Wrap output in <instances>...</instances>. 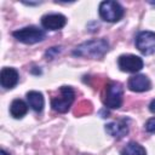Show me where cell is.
I'll use <instances>...</instances> for the list:
<instances>
[{
    "instance_id": "cell-18",
    "label": "cell",
    "mask_w": 155,
    "mask_h": 155,
    "mask_svg": "<svg viewBox=\"0 0 155 155\" xmlns=\"http://www.w3.org/2000/svg\"><path fill=\"white\" fill-rule=\"evenodd\" d=\"M0 155H10L7 151H5L4 149H1V151H0Z\"/></svg>"
},
{
    "instance_id": "cell-4",
    "label": "cell",
    "mask_w": 155,
    "mask_h": 155,
    "mask_svg": "<svg viewBox=\"0 0 155 155\" xmlns=\"http://www.w3.org/2000/svg\"><path fill=\"white\" fill-rule=\"evenodd\" d=\"M75 99V92L70 86L59 87V96L51 99V107L57 113H67Z\"/></svg>"
},
{
    "instance_id": "cell-14",
    "label": "cell",
    "mask_w": 155,
    "mask_h": 155,
    "mask_svg": "<svg viewBox=\"0 0 155 155\" xmlns=\"http://www.w3.org/2000/svg\"><path fill=\"white\" fill-rule=\"evenodd\" d=\"M121 155H147V151L139 143L130 142L121 149Z\"/></svg>"
},
{
    "instance_id": "cell-11",
    "label": "cell",
    "mask_w": 155,
    "mask_h": 155,
    "mask_svg": "<svg viewBox=\"0 0 155 155\" xmlns=\"http://www.w3.org/2000/svg\"><path fill=\"white\" fill-rule=\"evenodd\" d=\"M18 71L15 68L5 67L1 69L0 73V84L4 88H13L18 84Z\"/></svg>"
},
{
    "instance_id": "cell-13",
    "label": "cell",
    "mask_w": 155,
    "mask_h": 155,
    "mask_svg": "<svg viewBox=\"0 0 155 155\" xmlns=\"http://www.w3.org/2000/svg\"><path fill=\"white\" fill-rule=\"evenodd\" d=\"M28 111V104L23 99H13L10 105V113L15 119H22Z\"/></svg>"
},
{
    "instance_id": "cell-19",
    "label": "cell",
    "mask_w": 155,
    "mask_h": 155,
    "mask_svg": "<svg viewBox=\"0 0 155 155\" xmlns=\"http://www.w3.org/2000/svg\"><path fill=\"white\" fill-rule=\"evenodd\" d=\"M150 4H151V5H155V1H150Z\"/></svg>"
},
{
    "instance_id": "cell-15",
    "label": "cell",
    "mask_w": 155,
    "mask_h": 155,
    "mask_svg": "<svg viewBox=\"0 0 155 155\" xmlns=\"http://www.w3.org/2000/svg\"><path fill=\"white\" fill-rule=\"evenodd\" d=\"M59 52H61V47H51V48L46 52L45 57H46L47 59H53Z\"/></svg>"
},
{
    "instance_id": "cell-1",
    "label": "cell",
    "mask_w": 155,
    "mask_h": 155,
    "mask_svg": "<svg viewBox=\"0 0 155 155\" xmlns=\"http://www.w3.org/2000/svg\"><path fill=\"white\" fill-rule=\"evenodd\" d=\"M108 50L109 42L105 39H93L78 45L73 51V56L97 59L103 57L108 52Z\"/></svg>"
},
{
    "instance_id": "cell-17",
    "label": "cell",
    "mask_w": 155,
    "mask_h": 155,
    "mask_svg": "<svg viewBox=\"0 0 155 155\" xmlns=\"http://www.w3.org/2000/svg\"><path fill=\"white\" fill-rule=\"evenodd\" d=\"M149 110L155 114V99H153V101L150 102V104H149Z\"/></svg>"
},
{
    "instance_id": "cell-6",
    "label": "cell",
    "mask_w": 155,
    "mask_h": 155,
    "mask_svg": "<svg viewBox=\"0 0 155 155\" xmlns=\"http://www.w3.org/2000/svg\"><path fill=\"white\" fill-rule=\"evenodd\" d=\"M136 47L145 56L155 52V33L143 30L136 36Z\"/></svg>"
},
{
    "instance_id": "cell-2",
    "label": "cell",
    "mask_w": 155,
    "mask_h": 155,
    "mask_svg": "<svg viewBox=\"0 0 155 155\" xmlns=\"http://www.w3.org/2000/svg\"><path fill=\"white\" fill-rule=\"evenodd\" d=\"M12 36L17 39L19 42L33 45V44L42 41L46 38V33L44 29H40L35 25H29V27H24L22 29L15 30L12 33Z\"/></svg>"
},
{
    "instance_id": "cell-16",
    "label": "cell",
    "mask_w": 155,
    "mask_h": 155,
    "mask_svg": "<svg viewBox=\"0 0 155 155\" xmlns=\"http://www.w3.org/2000/svg\"><path fill=\"white\" fill-rule=\"evenodd\" d=\"M145 131L149 132V133H154L155 132V117H151L149 119L147 122H145Z\"/></svg>"
},
{
    "instance_id": "cell-9",
    "label": "cell",
    "mask_w": 155,
    "mask_h": 155,
    "mask_svg": "<svg viewBox=\"0 0 155 155\" xmlns=\"http://www.w3.org/2000/svg\"><path fill=\"white\" fill-rule=\"evenodd\" d=\"M127 87L132 92H145L151 88V81L143 74H136L128 79Z\"/></svg>"
},
{
    "instance_id": "cell-10",
    "label": "cell",
    "mask_w": 155,
    "mask_h": 155,
    "mask_svg": "<svg viewBox=\"0 0 155 155\" xmlns=\"http://www.w3.org/2000/svg\"><path fill=\"white\" fill-rule=\"evenodd\" d=\"M127 122H128V120H126V119H121L115 122H109L105 125V132L108 134H110L111 137L120 139L128 133V124Z\"/></svg>"
},
{
    "instance_id": "cell-12",
    "label": "cell",
    "mask_w": 155,
    "mask_h": 155,
    "mask_svg": "<svg viewBox=\"0 0 155 155\" xmlns=\"http://www.w3.org/2000/svg\"><path fill=\"white\" fill-rule=\"evenodd\" d=\"M27 101L29 107L35 111V113H40L44 109L45 105V99L41 92L39 91H29L27 92Z\"/></svg>"
},
{
    "instance_id": "cell-3",
    "label": "cell",
    "mask_w": 155,
    "mask_h": 155,
    "mask_svg": "<svg viewBox=\"0 0 155 155\" xmlns=\"http://www.w3.org/2000/svg\"><path fill=\"white\" fill-rule=\"evenodd\" d=\"M98 12H99V16L103 21L115 23V22H119L124 17L125 10L119 2L107 0V1H102L99 4Z\"/></svg>"
},
{
    "instance_id": "cell-8",
    "label": "cell",
    "mask_w": 155,
    "mask_h": 155,
    "mask_svg": "<svg viewBox=\"0 0 155 155\" xmlns=\"http://www.w3.org/2000/svg\"><path fill=\"white\" fill-rule=\"evenodd\" d=\"M67 24V17L62 13H48L41 17V25L47 30H59Z\"/></svg>"
},
{
    "instance_id": "cell-7",
    "label": "cell",
    "mask_w": 155,
    "mask_h": 155,
    "mask_svg": "<svg viewBox=\"0 0 155 155\" xmlns=\"http://www.w3.org/2000/svg\"><path fill=\"white\" fill-rule=\"evenodd\" d=\"M117 65L120 70L125 73H137L143 68L144 63L143 59L136 54H121L117 58Z\"/></svg>"
},
{
    "instance_id": "cell-5",
    "label": "cell",
    "mask_w": 155,
    "mask_h": 155,
    "mask_svg": "<svg viewBox=\"0 0 155 155\" xmlns=\"http://www.w3.org/2000/svg\"><path fill=\"white\" fill-rule=\"evenodd\" d=\"M124 97V88L122 85L117 81H109L105 87V96H104V105L109 109H117L122 104Z\"/></svg>"
}]
</instances>
